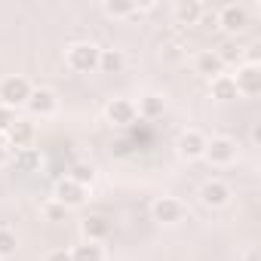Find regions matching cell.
Returning a JSON list of instances; mask_svg holds the SVG:
<instances>
[{
    "instance_id": "5b68a950",
    "label": "cell",
    "mask_w": 261,
    "mask_h": 261,
    "mask_svg": "<svg viewBox=\"0 0 261 261\" xmlns=\"http://www.w3.org/2000/svg\"><path fill=\"white\" fill-rule=\"evenodd\" d=\"M215 13H218V28H221L224 34H230V37L243 34V31L252 25V10H249L246 4H224V7H218Z\"/></svg>"
},
{
    "instance_id": "30bf717a",
    "label": "cell",
    "mask_w": 261,
    "mask_h": 261,
    "mask_svg": "<svg viewBox=\"0 0 261 261\" xmlns=\"http://www.w3.org/2000/svg\"><path fill=\"white\" fill-rule=\"evenodd\" d=\"M233 200V188L221 178H206L200 185V203L206 209H224L227 203Z\"/></svg>"
},
{
    "instance_id": "484cf974",
    "label": "cell",
    "mask_w": 261,
    "mask_h": 261,
    "mask_svg": "<svg viewBox=\"0 0 261 261\" xmlns=\"http://www.w3.org/2000/svg\"><path fill=\"white\" fill-rule=\"evenodd\" d=\"M163 49H166L163 56H166L169 62H181V59H188V53H185V49H181L178 43H169V46H163Z\"/></svg>"
},
{
    "instance_id": "83f0119b",
    "label": "cell",
    "mask_w": 261,
    "mask_h": 261,
    "mask_svg": "<svg viewBox=\"0 0 261 261\" xmlns=\"http://www.w3.org/2000/svg\"><path fill=\"white\" fill-rule=\"evenodd\" d=\"M7 151V142H4V136H0V154H4Z\"/></svg>"
},
{
    "instance_id": "d4e9b609",
    "label": "cell",
    "mask_w": 261,
    "mask_h": 261,
    "mask_svg": "<svg viewBox=\"0 0 261 261\" xmlns=\"http://www.w3.org/2000/svg\"><path fill=\"white\" fill-rule=\"evenodd\" d=\"M13 120H16V111H10V108L0 105V136H4L7 129H10V123H13Z\"/></svg>"
},
{
    "instance_id": "cb8c5ba5",
    "label": "cell",
    "mask_w": 261,
    "mask_h": 261,
    "mask_svg": "<svg viewBox=\"0 0 261 261\" xmlns=\"http://www.w3.org/2000/svg\"><path fill=\"white\" fill-rule=\"evenodd\" d=\"M40 215H43L46 221H65V218H68V209H65L62 203H56V200L49 197V200H46V203L40 206Z\"/></svg>"
},
{
    "instance_id": "44dd1931",
    "label": "cell",
    "mask_w": 261,
    "mask_h": 261,
    "mask_svg": "<svg viewBox=\"0 0 261 261\" xmlns=\"http://www.w3.org/2000/svg\"><path fill=\"white\" fill-rule=\"evenodd\" d=\"M68 178H71V181H77V185H83V188H92V185H95V178H98V172H95V166H92V163H74V166H71V172H68Z\"/></svg>"
},
{
    "instance_id": "d6986e66",
    "label": "cell",
    "mask_w": 261,
    "mask_h": 261,
    "mask_svg": "<svg viewBox=\"0 0 261 261\" xmlns=\"http://www.w3.org/2000/svg\"><path fill=\"white\" fill-rule=\"evenodd\" d=\"M209 95H212L215 101H233V98H240V95H237V86H233V77H230L227 71L209 80Z\"/></svg>"
},
{
    "instance_id": "7a4b0ae2",
    "label": "cell",
    "mask_w": 261,
    "mask_h": 261,
    "mask_svg": "<svg viewBox=\"0 0 261 261\" xmlns=\"http://www.w3.org/2000/svg\"><path fill=\"white\" fill-rule=\"evenodd\" d=\"M31 92H34V83L25 74H4V77H0V105L10 108V111L25 108Z\"/></svg>"
},
{
    "instance_id": "ac0fdd59",
    "label": "cell",
    "mask_w": 261,
    "mask_h": 261,
    "mask_svg": "<svg viewBox=\"0 0 261 261\" xmlns=\"http://www.w3.org/2000/svg\"><path fill=\"white\" fill-rule=\"evenodd\" d=\"M126 71V53L117 46H105L98 53V74H123Z\"/></svg>"
},
{
    "instance_id": "52a82bcc",
    "label": "cell",
    "mask_w": 261,
    "mask_h": 261,
    "mask_svg": "<svg viewBox=\"0 0 261 261\" xmlns=\"http://www.w3.org/2000/svg\"><path fill=\"white\" fill-rule=\"evenodd\" d=\"M25 111H28V117L31 120H49V117H56L59 114V95H56V89H49V86H34V92H31V98L25 101Z\"/></svg>"
},
{
    "instance_id": "4316f807",
    "label": "cell",
    "mask_w": 261,
    "mask_h": 261,
    "mask_svg": "<svg viewBox=\"0 0 261 261\" xmlns=\"http://www.w3.org/2000/svg\"><path fill=\"white\" fill-rule=\"evenodd\" d=\"M46 261H74V258H71V249H53Z\"/></svg>"
},
{
    "instance_id": "9a60e30c",
    "label": "cell",
    "mask_w": 261,
    "mask_h": 261,
    "mask_svg": "<svg viewBox=\"0 0 261 261\" xmlns=\"http://www.w3.org/2000/svg\"><path fill=\"white\" fill-rule=\"evenodd\" d=\"M203 10H206V4H200V0H178L172 7V19H175V25L191 28V25H200Z\"/></svg>"
},
{
    "instance_id": "e0dca14e",
    "label": "cell",
    "mask_w": 261,
    "mask_h": 261,
    "mask_svg": "<svg viewBox=\"0 0 261 261\" xmlns=\"http://www.w3.org/2000/svg\"><path fill=\"white\" fill-rule=\"evenodd\" d=\"M136 114H139L142 120H160V117L166 114V98H163L160 92H145V95H139V101H136Z\"/></svg>"
},
{
    "instance_id": "7402d4cb",
    "label": "cell",
    "mask_w": 261,
    "mask_h": 261,
    "mask_svg": "<svg viewBox=\"0 0 261 261\" xmlns=\"http://www.w3.org/2000/svg\"><path fill=\"white\" fill-rule=\"evenodd\" d=\"M16 249H19V237H16V230H10V227L0 224V261H10V258L16 255Z\"/></svg>"
},
{
    "instance_id": "4fadbf2b",
    "label": "cell",
    "mask_w": 261,
    "mask_h": 261,
    "mask_svg": "<svg viewBox=\"0 0 261 261\" xmlns=\"http://www.w3.org/2000/svg\"><path fill=\"white\" fill-rule=\"evenodd\" d=\"M191 68H194V74H200V77H206V80H212V77H218V74L227 71L215 49H197V53L191 56Z\"/></svg>"
},
{
    "instance_id": "8fae6325",
    "label": "cell",
    "mask_w": 261,
    "mask_h": 261,
    "mask_svg": "<svg viewBox=\"0 0 261 261\" xmlns=\"http://www.w3.org/2000/svg\"><path fill=\"white\" fill-rule=\"evenodd\" d=\"M151 218H154L157 224L172 227V224H178V221L185 218V203H181L178 197H157V200L151 203Z\"/></svg>"
},
{
    "instance_id": "ba28073f",
    "label": "cell",
    "mask_w": 261,
    "mask_h": 261,
    "mask_svg": "<svg viewBox=\"0 0 261 261\" xmlns=\"http://www.w3.org/2000/svg\"><path fill=\"white\" fill-rule=\"evenodd\" d=\"M34 139H37V126H34L31 117H16V120L10 123V129L4 133L7 151H25V148L34 145Z\"/></svg>"
},
{
    "instance_id": "277c9868",
    "label": "cell",
    "mask_w": 261,
    "mask_h": 261,
    "mask_svg": "<svg viewBox=\"0 0 261 261\" xmlns=\"http://www.w3.org/2000/svg\"><path fill=\"white\" fill-rule=\"evenodd\" d=\"M206 142H209V136L203 133V129L188 126V129H181L178 139H175V154H178L185 163H197V160H203V154H206Z\"/></svg>"
},
{
    "instance_id": "3957f363",
    "label": "cell",
    "mask_w": 261,
    "mask_h": 261,
    "mask_svg": "<svg viewBox=\"0 0 261 261\" xmlns=\"http://www.w3.org/2000/svg\"><path fill=\"white\" fill-rule=\"evenodd\" d=\"M203 160H206L212 169H227V166H233V163L240 160V148H237V142H233L230 136H212V139L206 142Z\"/></svg>"
},
{
    "instance_id": "5bb4252c",
    "label": "cell",
    "mask_w": 261,
    "mask_h": 261,
    "mask_svg": "<svg viewBox=\"0 0 261 261\" xmlns=\"http://www.w3.org/2000/svg\"><path fill=\"white\" fill-rule=\"evenodd\" d=\"M154 4H133V0H105L101 4V13L108 19H133V16H142V13H151Z\"/></svg>"
},
{
    "instance_id": "2e32d148",
    "label": "cell",
    "mask_w": 261,
    "mask_h": 261,
    "mask_svg": "<svg viewBox=\"0 0 261 261\" xmlns=\"http://www.w3.org/2000/svg\"><path fill=\"white\" fill-rule=\"evenodd\" d=\"M80 237L86 243H105L111 237V221L105 215H89L80 221Z\"/></svg>"
},
{
    "instance_id": "8992f818",
    "label": "cell",
    "mask_w": 261,
    "mask_h": 261,
    "mask_svg": "<svg viewBox=\"0 0 261 261\" xmlns=\"http://www.w3.org/2000/svg\"><path fill=\"white\" fill-rule=\"evenodd\" d=\"M233 86H237V95L243 98H255L261 92V65L258 62H240L233 68Z\"/></svg>"
},
{
    "instance_id": "7c38bea8",
    "label": "cell",
    "mask_w": 261,
    "mask_h": 261,
    "mask_svg": "<svg viewBox=\"0 0 261 261\" xmlns=\"http://www.w3.org/2000/svg\"><path fill=\"white\" fill-rule=\"evenodd\" d=\"M105 120H108L111 126H133V123L139 120L136 101H133V98H123V95L111 98V101L105 105Z\"/></svg>"
},
{
    "instance_id": "603a6c76",
    "label": "cell",
    "mask_w": 261,
    "mask_h": 261,
    "mask_svg": "<svg viewBox=\"0 0 261 261\" xmlns=\"http://www.w3.org/2000/svg\"><path fill=\"white\" fill-rule=\"evenodd\" d=\"M16 169H22V172H34L37 166H40V151L37 148H25V151H16Z\"/></svg>"
},
{
    "instance_id": "6da1fadb",
    "label": "cell",
    "mask_w": 261,
    "mask_h": 261,
    "mask_svg": "<svg viewBox=\"0 0 261 261\" xmlns=\"http://www.w3.org/2000/svg\"><path fill=\"white\" fill-rule=\"evenodd\" d=\"M98 53L101 46H95L92 40H74L65 46V68L74 74H95L98 71Z\"/></svg>"
},
{
    "instance_id": "9c48e42d",
    "label": "cell",
    "mask_w": 261,
    "mask_h": 261,
    "mask_svg": "<svg viewBox=\"0 0 261 261\" xmlns=\"http://www.w3.org/2000/svg\"><path fill=\"white\" fill-rule=\"evenodd\" d=\"M53 200L62 203V206L71 212V209H80V206L89 200V188H83V185H77V181H71V178L65 175V178L56 181V188H53Z\"/></svg>"
},
{
    "instance_id": "ffe728a7",
    "label": "cell",
    "mask_w": 261,
    "mask_h": 261,
    "mask_svg": "<svg viewBox=\"0 0 261 261\" xmlns=\"http://www.w3.org/2000/svg\"><path fill=\"white\" fill-rule=\"evenodd\" d=\"M71 258L74 261H108V249H105V243L80 240L77 246H71Z\"/></svg>"
}]
</instances>
